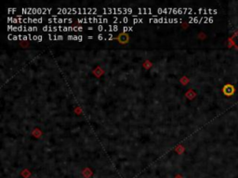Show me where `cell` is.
Returning <instances> with one entry per match:
<instances>
[{
  "instance_id": "ba28073f",
  "label": "cell",
  "mask_w": 238,
  "mask_h": 178,
  "mask_svg": "<svg viewBox=\"0 0 238 178\" xmlns=\"http://www.w3.org/2000/svg\"><path fill=\"white\" fill-rule=\"evenodd\" d=\"M48 21L50 22V23H52V22H54V23H64V22H69V23H71V22H73V20H72V19H61V18L59 19V18H53V19H49Z\"/></svg>"
},
{
  "instance_id": "30bf717a",
  "label": "cell",
  "mask_w": 238,
  "mask_h": 178,
  "mask_svg": "<svg viewBox=\"0 0 238 178\" xmlns=\"http://www.w3.org/2000/svg\"><path fill=\"white\" fill-rule=\"evenodd\" d=\"M137 10L139 12H141V13H149L150 15H153V12H152L151 9H141V8H139Z\"/></svg>"
},
{
  "instance_id": "9c48e42d",
  "label": "cell",
  "mask_w": 238,
  "mask_h": 178,
  "mask_svg": "<svg viewBox=\"0 0 238 178\" xmlns=\"http://www.w3.org/2000/svg\"><path fill=\"white\" fill-rule=\"evenodd\" d=\"M43 21H44V20H43L42 18H39V19H31V18H25V19H23V18H22V22H24V23H29V22H31V23H41Z\"/></svg>"
},
{
  "instance_id": "8fae6325",
  "label": "cell",
  "mask_w": 238,
  "mask_h": 178,
  "mask_svg": "<svg viewBox=\"0 0 238 178\" xmlns=\"http://www.w3.org/2000/svg\"><path fill=\"white\" fill-rule=\"evenodd\" d=\"M67 38L70 40H78V41H82L83 39L82 36H77V35H68Z\"/></svg>"
},
{
  "instance_id": "8992f818",
  "label": "cell",
  "mask_w": 238,
  "mask_h": 178,
  "mask_svg": "<svg viewBox=\"0 0 238 178\" xmlns=\"http://www.w3.org/2000/svg\"><path fill=\"white\" fill-rule=\"evenodd\" d=\"M9 31H14V32H34L37 31L38 29L36 27H26V26H12L8 25Z\"/></svg>"
},
{
  "instance_id": "3957f363",
  "label": "cell",
  "mask_w": 238,
  "mask_h": 178,
  "mask_svg": "<svg viewBox=\"0 0 238 178\" xmlns=\"http://www.w3.org/2000/svg\"><path fill=\"white\" fill-rule=\"evenodd\" d=\"M51 11H52V9H47V8H38V9L27 8V9L22 10V12L24 14H45V13H50Z\"/></svg>"
},
{
  "instance_id": "2e32d148",
  "label": "cell",
  "mask_w": 238,
  "mask_h": 178,
  "mask_svg": "<svg viewBox=\"0 0 238 178\" xmlns=\"http://www.w3.org/2000/svg\"><path fill=\"white\" fill-rule=\"evenodd\" d=\"M128 21H129V19H128V18H126V17H125V18H123L122 22H128Z\"/></svg>"
},
{
  "instance_id": "7a4b0ae2",
  "label": "cell",
  "mask_w": 238,
  "mask_h": 178,
  "mask_svg": "<svg viewBox=\"0 0 238 178\" xmlns=\"http://www.w3.org/2000/svg\"><path fill=\"white\" fill-rule=\"evenodd\" d=\"M83 30L82 27H64V26H44L43 31L44 32H57V31H61V32H71V31H78L81 32Z\"/></svg>"
},
{
  "instance_id": "5bb4252c",
  "label": "cell",
  "mask_w": 238,
  "mask_h": 178,
  "mask_svg": "<svg viewBox=\"0 0 238 178\" xmlns=\"http://www.w3.org/2000/svg\"><path fill=\"white\" fill-rule=\"evenodd\" d=\"M133 22H135V23L142 22V19H137V18H134V20H133Z\"/></svg>"
},
{
  "instance_id": "277c9868",
  "label": "cell",
  "mask_w": 238,
  "mask_h": 178,
  "mask_svg": "<svg viewBox=\"0 0 238 178\" xmlns=\"http://www.w3.org/2000/svg\"><path fill=\"white\" fill-rule=\"evenodd\" d=\"M104 13L110 14V13H119V14H127V13H132L133 10L132 9H127V8H106L103 9Z\"/></svg>"
},
{
  "instance_id": "7c38bea8",
  "label": "cell",
  "mask_w": 238,
  "mask_h": 178,
  "mask_svg": "<svg viewBox=\"0 0 238 178\" xmlns=\"http://www.w3.org/2000/svg\"><path fill=\"white\" fill-rule=\"evenodd\" d=\"M50 39V40H62L63 39V36L62 35H49Z\"/></svg>"
},
{
  "instance_id": "52a82bcc",
  "label": "cell",
  "mask_w": 238,
  "mask_h": 178,
  "mask_svg": "<svg viewBox=\"0 0 238 178\" xmlns=\"http://www.w3.org/2000/svg\"><path fill=\"white\" fill-rule=\"evenodd\" d=\"M151 22H177L180 21L178 19H167V18H156V19H150Z\"/></svg>"
},
{
  "instance_id": "9a60e30c",
  "label": "cell",
  "mask_w": 238,
  "mask_h": 178,
  "mask_svg": "<svg viewBox=\"0 0 238 178\" xmlns=\"http://www.w3.org/2000/svg\"><path fill=\"white\" fill-rule=\"evenodd\" d=\"M123 30L124 31H132V27H124Z\"/></svg>"
},
{
  "instance_id": "6da1fadb",
  "label": "cell",
  "mask_w": 238,
  "mask_h": 178,
  "mask_svg": "<svg viewBox=\"0 0 238 178\" xmlns=\"http://www.w3.org/2000/svg\"><path fill=\"white\" fill-rule=\"evenodd\" d=\"M60 13H67V14H94L97 12V9L92 8H65V9H58Z\"/></svg>"
},
{
  "instance_id": "4fadbf2b",
  "label": "cell",
  "mask_w": 238,
  "mask_h": 178,
  "mask_svg": "<svg viewBox=\"0 0 238 178\" xmlns=\"http://www.w3.org/2000/svg\"><path fill=\"white\" fill-rule=\"evenodd\" d=\"M108 28H109V32H112V31H117V30L119 29V27H118L117 25H113V26L110 25Z\"/></svg>"
},
{
  "instance_id": "5b68a950",
  "label": "cell",
  "mask_w": 238,
  "mask_h": 178,
  "mask_svg": "<svg viewBox=\"0 0 238 178\" xmlns=\"http://www.w3.org/2000/svg\"><path fill=\"white\" fill-rule=\"evenodd\" d=\"M77 22L79 23H88V22H91V23H107L108 22V19L105 18H85V19H79L77 20Z\"/></svg>"
}]
</instances>
